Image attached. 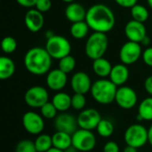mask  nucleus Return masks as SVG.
<instances>
[{"instance_id": "1", "label": "nucleus", "mask_w": 152, "mask_h": 152, "mask_svg": "<svg viewBox=\"0 0 152 152\" xmlns=\"http://www.w3.org/2000/svg\"><path fill=\"white\" fill-rule=\"evenodd\" d=\"M86 21L94 32L106 34L114 28L116 18L114 12L108 5L96 4L86 11Z\"/></svg>"}, {"instance_id": "2", "label": "nucleus", "mask_w": 152, "mask_h": 152, "mask_svg": "<svg viewBox=\"0 0 152 152\" xmlns=\"http://www.w3.org/2000/svg\"><path fill=\"white\" fill-rule=\"evenodd\" d=\"M52 57L42 47H33L29 49L24 56V66L26 69L36 76H42L50 71L52 66Z\"/></svg>"}, {"instance_id": "3", "label": "nucleus", "mask_w": 152, "mask_h": 152, "mask_svg": "<svg viewBox=\"0 0 152 152\" xmlns=\"http://www.w3.org/2000/svg\"><path fill=\"white\" fill-rule=\"evenodd\" d=\"M117 90L118 86L110 79L102 78L93 83L90 92L96 102L108 105L115 101Z\"/></svg>"}, {"instance_id": "4", "label": "nucleus", "mask_w": 152, "mask_h": 152, "mask_svg": "<svg viewBox=\"0 0 152 152\" xmlns=\"http://www.w3.org/2000/svg\"><path fill=\"white\" fill-rule=\"evenodd\" d=\"M109 45V39L105 33L94 32L86 40L85 45V53L86 56L94 61L103 57L107 52Z\"/></svg>"}, {"instance_id": "5", "label": "nucleus", "mask_w": 152, "mask_h": 152, "mask_svg": "<svg viewBox=\"0 0 152 152\" xmlns=\"http://www.w3.org/2000/svg\"><path fill=\"white\" fill-rule=\"evenodd\" d=\"M124 139L126 145L140 149L149 142V131L141 124H132L126 129Z\"/></svg>"}, {"instance_id": "6", "label": "nucleus", "mask_w": 152, "mask_h": 152, "mask_svg": "<svg viewBox=\"0 0 152 152\" xmlns=\"http://www.w3.org/2000/svg\"><path fill=\"white\" fill-rule=\"evenodd\" d=\"M45 48L50 56L55 60H61V58L69 55L71 52L69 41L60 35H53L52 37L48 38Z\"/></svg>"}, {"instance_id": "7", "label": "nucleus", "mask_w": 152, "mask_h": 152, "mask_svg": "<svg viewBox=\"0 0 152 152\" xmlns=\"http://www.w3.org/2000/svg\"><path fill=\"white\" fill-rule=\"evenodd\" d=\"M95 146L96 137L92 131L79 128L72 134V147L77 151H91Z\"/></svg>"}, {"instance_id": "8", "label": "nucleus", "mask_w": 152, "mask_h": 152, "mask_svg": "<svg viewBox=\"0 0 152 152\" xmlns=\"http://www.w3.org/2000/svg\"><path fill=\"white\" fill-rule=\"evenodd\" d=\"M25 103L33 109H40L49 102L48 91L41 86L29 87L24 94Z\"/></svg>"}, {"instance_id": "9", "label": "nucleus", "mask_w": 152, "mask_h": 152, "mask_svg": "<svg viewBox=\"0 0 152 152\" xmlns=\"http://www.w3.org/2000/svg\"><path fill=\"white\" fill-rule=\"evenodd\" d=\"M142 55V45L140 43L127 41L120 48L119 59L123 64L131 65L135 63Z\"/></svg>"}, {"instance_id": "10", "label": "nucleus", "mask_w": 152, "mask_h": 152, "mask_svg": "<svg viewBox=\"0 0 152 152\" xmlns=\"http://www.w3.org/2000/svg\"><path fill=\"white\" fill-rule=\"evenodd\" d=\"M21 122L24 129L32 135H38L45 129L44 118L41 114L35 111H27L24 113Z\"/></svg>"}, {"instance_id": "11", "label": "nucleus", "mask_w": 152, "mask_h": 152, "mask_svg": "<svg viewBox=\"0 0 152 152\" xmlns=\"http://www.w3.org/2000/svg\"><path fill=\"white\" fill-rule=\"evenodd\" d=\"M115 102L121 109L131 110L136 105L138 96L136 92L132 87L122 86L117 90Z\"/></svg>"}, {"instance_id": "12", "label": "nucleus", "mask_w": 152, "mask_h": 152, "mask_svg": "<svg viewBox=\"0 0 152 152\" xmlns=\"http://www.w3.org/2000/svg\"><path fill=\"white\" fill-rule=\"evenodd\" d=\"M77 118L79 128L90 131L96 129L100 121L102 119L100 112L97 110L92 108L81 110Z\"/></svg>"}, {"instance_id": "13", "label": "nucleus", "mask_w": 152, "mask_h": 152, "mask_svg": "<svg viewBox=\"0 0 152 152\" xmlns=\"http://www.w3.org/2000/svg\"><path fill=\"white\" fill-rule=\"evenodd\" d=\"M53 124L56 131L65 132L69 134H73L78 129L77 118L67 112H61L57 115Z\"/></svg>"}, {"instance_id": "14", "label": "nucleus", "mask_w": 152, "mask_h": 152, "mask_svg": "<svg viewBox=\"0 0 152 152\" xmlns=\"http://www.w3.org/2000/svg\"><path fill=\"white\" fill-rule=\"evenodd\" d=\"M125 35L128 41L140 43L147 36L146 27L142 22L132 20L125 26Z\"/></svg>"}, {"instance_id": "15", "label": "nucleus", "mask_w": 152, "mask_h": 152, "mask_svg": "<svg viewBox=\"0 0 152 152\" xmlns=\"http://www.w3.org/2000/svg\"><path fill=\"white\" fill-rule=\"evenodd\" d=\"M68 74L61 71L59 68L50 70L47 73L45 83L49 89L55 92L61 91L67 85L68 82Z\"/></svg>"}, {"instance_id": "16", "label": "nucleus", "mask_w": 152, "mask_h": 152, "mask_svg": "<svg viewBox=\"0 0 152 152\" xmlns=\"http://www.w3.org/2000/svg\"><path fill=\"white\" fill-rule=\"evenodd\" d=\"M70 86L75 94H86L91 91L93 83L88 74L83 71H78L72 76Z\"/></svg>"}, {"instance_id": "17", "label": "nucleus", "mask_w": 152, "mask_h": 152, "mask_svg": "<svg viewBox=\"0 0 152 152\" xmlns=\"http://www.w3.org/2000/svg\"><path fill=\"white\" fill-rule=\"evenodd\" d=\"M24 22L26 28L30 32L37 33L40 31L45 23V18L43 12H39L36 8L29 9L24 16Z\"/></svg>"}, {"instance_id": "18", "label": "nucleus", "mask_w": 152, "mask_h": 152, "mask_svg": "<svg viewBox=\"0 0 152 152\" xmlns=\"http://www.w3.org/2000/svg\"><path fill=\"white\" fill-rule=\"evenodd\" d=\"M65 16L71 23L86 20V11L85 7L79 3H70L65 9Z\"/></svg>"}, {"instance_id": "19", "label": "nucleus", "mask_w": 152, "mask_h": 152, "mask_svg": "<svg viewBox=\"0 0 152 152\" xmlns=\"http://www.w3.org/2000/svg\"><path fill=\"white\" fill-rule=\"evenodd\" d=\"M109 77L117 86H122L129 78V69L126 64H116L112 67Z\"/></svg>"}, {"instance_id": "20", "label": "nucleus", "mask_w": 152, "mask_h": 152, "mask_svg": "<svg viewBox=\"0 0 152 152\" xmlns=\"http://www.w3.org/2000/svg\"><path fill=\"white\" fill-rule=\"evenodd\" d=\"M53 147L66 151L72 147V134L56 131L53 135Z\"/></svg>"}, {"instance_id": "21", "label": "nucleus", "mask_w": 152, "mask_h": 152, "mask_svg": "<svg viewBox=\"0 0 152 152\" xmlns=\"http://www.w3.org/2000/svg\"><path fill=\"white\" fill-rule=\"evenodd\" d=\"M52 102L59 112H66L71 107V96L60 91L53 96Z\"/></svg>"}, {"instance_id": "22", "label": "nucleus", "mask_w": 152, "mask_h": 152, "mask_svg": "<svg viewBox=\"0 0 152 152\" xmlns=\"http://www.w3.org/2000/svg\"><path fill=\"white\" fill-rule=\"evenodd\" d=\"M111 63L105 58L102 57L99 59H96L93 62V69L94 72L100 77L105 78L107 77H110V71L112 69Z\"/></svg>"}, {"instance_id": "23", "label": "nucleus", "mask_w": 152, "mask_h": 152, "mask_svg": "<svg viewBox=\"0 0 152 152\" xmlns=\"http://www.w3.org/2000/svg\"><path fill=\"white\" fill-rule=\"evenodd\" d=\"M138 121H152V97L142 100L138 106Z\"/></svg>"}, {"instance_id": "24", "label": "nucleus", "mask_w": 152, "mask_h": 152, "mask_svg": "<svg viewBox=\"0 0 152 152\" xmlns=\"http://www.w3.org/2000/svg\"><path fill=\"white\" fill-rule=\"evenodd\" d=\"M15 73V63L14 61L6 56L0 58V79L6 80L13 76Z\"/></svg>"}, {"instance_id": "25", "label": "nucleus", "mask_w": 152, "mask_h": 152, "mask_svg": "<svg viewBox=\"0 0 152 152\" xmlns=\"http://www.w3.org/2000/svg\"><path fill=\"white\" fill-rule=\"evenodd\" d=\"M89 26L86 20L74 22L70 26V34L76 39H83L85 38L89 31Z\"/></svg>"}, {"instance_id": "26", "label": "nucleus", "mask_w": 152, "mask_h": 152, "mask_svg": "<svg viewBox=\"0 0 152 152\" xmlns=\"http://www.w3.org/2000/svg\"><path fill=\"white\" fill-rule=\"evenodd\" d=\"M37 152H46L53 147V139L47 134H40L34 141Z\"/></svg>"}, {"instance_id": "27", "label": "nucleus", "mask_w": 152, "mask_h": 152, "mask_svg": "<svg viewBox=\"0 0 152 152\" xmlns=\"http://www.w3.org/2000/svg\"><path fill=\"white\" fill-rule=\"evenodd\" d=\"M96 131L101 137L109 138L114 133V125L109 119H102L96 127Z\"/></svg>"}, {"instance_id": "28", "label": "nucleus", "mask_w": 152, "mask_h": 152, "mask_svg": "<svg viewBox=\"0 0 152 152\" xmlns=\"http://www.w3.org/2000/svg\"><path fill=\"white\" fill-rule=\"evenodd\" d=\"M131 15L133 20L144 23L149 19V11L148 9L142 4H135L131 8Z\"/></svg>"}, {"instance_id": "29", "label": "nucleus", "mask_w": 152, "mask_h": 152, "mask_svg": "<svg viewBox=\"0 0 152 152\" xmlns=\"http://www.w3.org/2000/svg\"><path fill=\"white\" fill-rule=\"evenodd\" d=\"M76 67V60L72 55H67L59 60V69L66 74L70 73Z\"/></svg>"}, {"instance_id": "30", "label": "nucleus", "mask_w": 152, "mask_h": 152, "mask_svg": "<svg viewBox=\"0 0 152 152\" xmlns=\"http://www.w3.org/2000/svg\"><path fill=\"white\" fill-rule=\"evenodd\" d=\"M58 110L52 102H46L40 108V114L45 119H54L57 117Z\"/></svg>"}, {"instance_id": "31", "label": "nucleus", "mask_w": 152, "mask_h": 152, "mask_svg": "<svg viewBox=\"0 0 152 152\" xmlns=\"http://www.w3.org/2000/svg\"><path fill=\"white\" fill-rule=\"evenodd\" d=\"M1 47L4 53L10 54L15 52L17 48V42L12 37L7 36L3 38L2 43H1Z\"/></svg>"}, {"instance_id": "32", "label": "nucleus", "mask_w": 152, "mask_h": 152, "mask_svg": "<svg viewBox=\"0 0 152 152\" xmlns=\"http://www.w3.org/2000/svg\"><path fill=\"white\" fill-rule=\"evenodd\" d=\"M86 104V99L85 94H74L71 96V108L76 110H83Z\"/></svg>"}, {"instance_id": "33", "label": "nucleus", "mask_w": 152, "mask_h": 152, "mask_svg": "<svg viewBox=\"0 0 152 152\" xmlns=\"http://www.w3.org/2000/svg\"><path fill=\"white\" fill-rule=\"evenodd\" d=\"M15 152H37L34 142L30 140H21L20 141L16 147H15Z\"/></svg>"}, {"instance_id": "34", "label": "nucleus", "mask_w": 152, "mask_h": 152, "mask_svg": "<svg viewBox=\"0 0 152 152\" xmlns=\"http://www.w3.org/2000/svg\"><path fill=\"white\" fill-rule=\"evenodd\" d=\"M35 7L37 10H38L41 12H46L52 7V1L51 0H37Z\"/></svg>"}, {"instance_id": "35", "label": "nucleus", "mask_w": 152, "mask_h": 152, "mask_svg": "<svg viewBox=\"0 0 152 152\" xmlns=\"http://www.w3.org/2000/svg\"><path fill=\"white\" fill-rule=\"evenodd\" d=\"M142 56V60L144 63L149 67H152V46L147 47L143 51Z\"/></svg>"}, {"instance_id": "36", "label": "nucleus", "mask_w": 152, "mask_h": 152, "mask_svg": "<svg viewBox=\"0 0 152 152\" xmlns=\"http://www.w3.org/2000/svg\"><path fill=\"white\" fill-rule=\"evenodd\" d=\"M102 151H103V152H119L120 149H119L118 144L116 142L110 141L104 144Z\"/></svg>"}, {"instance_id": "37", "label": "nucleus", "mask_w": 152, "mask_h": 152, "mask_svg": "<svg viewBox=\"0 0 152 152\" xmlns=\"http://www.w3.org/2000/svg\"><path fill=\"white\" fill-rule=\"evenodd\" d=\"M115 2L121 7L124 8H132L137 4L138 0H115Z\"/></svg>"}, {"instance_id": "38", "label": "nucleus", "mask_w": 152, "mask_h": 152, "mask_svg": "<svg viewBox=\"0 0 152 152\" xmlns=\"http://www.w3.org/2000/svg\"><path fill=\"white\" fill-rule=\"evenodd\" d=\"M37 0H16V2L23 6V7H26V8H30V7H34L36 5V3H37Z\"/></svg>"}, {"instance_id": "39", "label": "nucleus", "mask_w": 152, "mask_h": 152, "mask_svg": "<svg viewBox=\"0 0 152 152\" xmlns=\"http://www.w3.org/2000/svg\"><path fill=\"white\" fill-rule=\"evenodd\" d=\"M144 88L145 91L148 93V94H150L152 97V75L148 77L145 81H144Z\"/></svg>"}, {"instance_id": "40", "label": "nucleus", "mask_w": 152, "mask_h": 152, "mask_svg": "<svg viewBox=\"0 0 152 152\" xmlns=\"http://www.w3.org/2000/svg\"><path fill=\"white\" fill-rule=\"evenodd\" d=\"M123 152H138V149H136L134 147H132V146L126 145V147L124 149Z\"/></svg>"}, {"instance_id": "41", "label": "nucleus", "mask_w": 152, "mask_h": 152, "mask_svg": "<svg viewBox=\"0 0 152 152\" xmlns=\"http://www.w3.org/2000/svg\"><path fill=\"white\" fill-rule=\"evenodd\" d=\"M150 43H151V38H150L148 36H146V37L142 39V41L141 42V44H142V45H150Z\"/></svg>"}, {"instance_id": "42", "label": "nucleus", "mask_w": 152, "mask_h": 152, "mask_svg": "<svg viewBox=\"0 0 152 152\" xmlns=\"http://www.w3.org/2000/svg\"><path fill=\"white\" fill-rule=\"evenodd\" d=\"M148 131H149V143L151 144V146H152V125L150 126Z\"/></svg>"}, {"instance_id": "43", "label": "nucleus", "mask_w": 152, "mask_h": 152, "mask_svg": "<svg viewBox=\"0 0 152 152\" xmlns=\"http://www.w3.org/2000/svg\"><path fill=\"white\" fill-rule=\"evenodd\" d=\"M46 152H65L64 151H61V150H59L57 148H54V147H52L49 151H47Z\"/></svg>"}, {"instance_id": "44", "label": "nucleus", "mask_w": 152, "mask_h": 152, "mask_svg": "<svg viewBox=\"0 0 152 152\" xmlns=\"http://www.w3.org/2000/svg\"><path fill=\"white\" fill-rule=\"evenodd\" d=\"M53 35H55V34H53L52 31H47L46 33H45V36H46V37H47V39L48 38H50V37H52Z\"/></svg>"}, {"instance_id": "45", "label": "nucleus", "mask_w": 152, "mask_h": 152, "mask_svg": "<svg viewBox=\"0 0 152 152\" xmlns=\"http://www.w3.org/2000/svg\"><path fill=\"white\" fill-rule=\"evenodd\" d=\"M65 152H77V151L76 150V149H74L73 147H71L70 149H69V150H67Z\"/></svg>"}, {"instance_id": "46", "label": "nucleus", "mask_w": 152, "mask_h": 152, "mask_svg": "<svg viewBox=\"0 0 152 152\" xmlns=\"http://www.w3.org/2000/svg\"><path fill=\"white\" fill-rule=\"evenodd\" d=\"M61 1L64 2V3H67V4H70V3L75 2V0H61Z\"/></svg>"}, {"instance_id": "47", "label": "nucleus", "mask_w": 152, "mask_h": 152, "mask_svg": "<svg viewBox=\"0 0 152 152\" xmlns=\"http://www.w3.org/2000/svg\"><path fill=\"white\" fill-rule=\"evenodd\" d=\"M147 3H148L149 6L152 9V0H147Z\"/></svg>"}]
</instances>
